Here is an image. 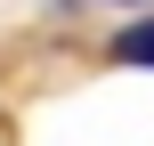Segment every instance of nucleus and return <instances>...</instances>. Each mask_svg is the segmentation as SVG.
Instances as JSON below:
<instances>
[{
    "mask_svg": "<svg viewBox=\"0 0 154 146\" xmlns=\"http://www.w3.org/2000/svg\"><path fill=\"white\" fill-rule=\"evenodd\" d=\"M114 57L154 73V16H138V24H122V33H114Z\"/></svg>",
    "mask_w": 154,
    "mask_h": 146,
    "instance_id": "f257e3e1",
    "label": "nucleus"
},
{
    "mask_svg": "<svg viewBox=\"0 0 154 146\" xmlns=\"http://www.w3.org/2000/svg\"><path fill=\"white\" fill-rule=\"evenodd\" d=\"M130 8H138V0H130Z\"/></svg>",
    "mask_w": 154,
    "mask_h": 146,
    "instance_id": "f03ea898",
    "label": "nucleus"
}]
</instances>
